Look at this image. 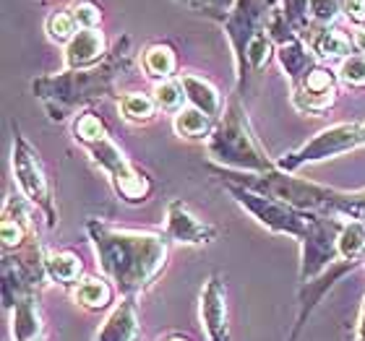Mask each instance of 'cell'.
Returning a JSON list of instances; mask_svg holds the SVG:
<instances>
[{"mask_svg":"<svg viewBox=\"0 0 365 341\" xmlns=\"http://www.w3.org/2000/svg\"><path fill=\"white\" fill-rule=\"evenodd\" d=\"M47 29H50V37L63 42V39H68L73 34V16L68 14H55L47 23Z\"/></svg>","mask_w":365,"mask_h":341,"instance_id":"25","label":"cell"},{"mask_svg":"<svg viewBox=\"0 0 365 341\" xmlns=\"http://www.w3.org/2000/svg\"><path fill=\"white\" fill-rule=\"evenodd\" d=\"M342 8L352 21H363L365 19V0H342Z\"/></svg>","mask_w":365,"mask_h":341,"instance_id":"27","label":"cell"},{"mask_svg":"<svg viewBox=\"0 0 365 341\" xmlns=\"http://www.w3.org/2000/svg\"><path fill=\"white\" fill-rule=\"evenodd\" d=\"M89 235L97 251V266L123 297H133L152 284L168 261V243L160 235L113 229L91 221Z\"/></svg>","mask_w":365,"mask_h":341,"instance_id":"1","label":"cell"},{"mask_svg":"<svg viewBox=\"0 0 365 341\" xmlns=\"http://www.w3.org/2000/svg\"><path fill=\"white\" fill-rule=\"evenodd\" d=\"M165 341H188V339H182V336H168Z\"/></svg>","mask_w":365,"mask_h":341,"instance_id":"31","label":"cell"},{"mask_svg":"<svg viewBox=\"0 0 365 341\" xmlns=\"http://www.w3.org/2000/svg\"><path fill=\"white\" fill-rule=\"evenodd\" d=\"M168 235L178 243L185 245H201L214 240V227L201 221L198 216L188 211V206H182L180 201H173L168 209Z\"/></svg>","mask_w":365,"mask_h":341,"instance_id":"9","label":"cell"},{"mask_svg":"<svg viewBox=\"0 0 365 341\" xmlns=\"http://www.w3.org/2000/svg\"><path fill=\"white\" fill-rule=\"evenodd\" d=\"M73 21L81 23L84 29H91V26L99 21V11L91 6V3H78L76 11H73Z\"/></svg>","mask_w":365,"mask_h":341,"instance_id":"26","label":"cell"},{"mask_svg":"<svg viewBox=\"0 0 365 341\" xmlns=\"http://www.w3.org/2000/svg\"><path fill=\"white\" fill-rule=\"evenodd\" d=\"M45 268L47 276L58 284H76L78 276H81V261H78L73 253H53V256L45 258Z\"/></svg>","mask_w":365,"mask_h":341,"instance_id":"15","label":"cell"},{"mask_svg":"<svg viewBox=\"0 0 365 341\" xmlns=\"http://www.w3.org/2000/svg\"><path fill=\"white\" fill-rule=\"evenodd\" d=\"M26 224L14 216H3V248L11 251V248H21L24 240H26Z\"/></svg>","mask_w":365,"mask_h":341,"instance_id":"23","label":"cell"},{"mask_svg":"<svg viewBox=\"0 0 365 341\" xmlns=\"http://www.w3.org/2000/svg\"><path fill=\"white\" fill-rule=\"evenodd\" d=\"M102 50H105L102 34L94 29H81L78 37H73V42L68 45L66 63H68V68H81V65H89V63L97 61Z\"/></svg>","mask_w":365,"mask_h":341,"instance_id":"12","label":"cell"},{"mask_svg":"<svg viewBox=\"0 0 365 341\" xmlns=\"http://www.w3.org/2000/svg\"><path fill=\"white\" fill-rule=\"evenodd\" d=\"M360 130H363V144H365V122H360Z\"/></svg>","mask_w":365,"mask_h":341,"instance_id":"32","label":"cell"},{"mask_svg":"<svg viewBox=\"0 0 365 341\" xmlns=\"http://www.w3.org/2000/svg\"><path fill=\"white\" fill-rule=\"evenodd\" d=\"M334 76L327 68H311L295 81V105L305 112H321L334 102Z\"/></svg>","mask_w":365,"mask_h":341,"instance_id":"8","label":"cell"},{"mask_svg":"<svg viewBox=\"0 0 365 341\" xmlns=\"http://www.w3.org/2000/svg\"><path fill=\"white\" fill-rule=\"evenodd\" d=\"M182 91H185V97L193 102L196 110H201L204 115L214 117V115L220 112V94L214 89L209 81L204 78H196V76H182Z\"/></svg>","mask_w":365,"mask_h":341,"instance_id":"14","label":"cell"},{"mask_svg":"<svg viewBox=\"0 0 365 341\" xmlns=\"http://www.w3.org/2000/svg\"><path fill=\"white\" fill-rule=\"evenodd\" d=\"M39 334H42V313L37 305V292H31L11 308V336L14 341H37Z\"/></svg>","mask_w":365,"mask_h":341,"instance_id":"11","label":"cell"},{"mask_svg":"<svg viewBox=\"0 0 365 341\" xmlns=\"http://www.w3.org/2000/svg\"><path fill=\"white\" fill-rule=\"evenodd\" d=\"M339 76H342L344 84L365 86V58H350V61H344L342 68H339Z\"/></svg>","mask_w":365,"mask_h":341,"instance_id":"24","label":"cell"},{"mask_svg":"<svg viewBox=\"0 0 365 341\" xmlns=\"http://www.w3.org/2000/svg\"><path fill=\"white\" fill-rule=\"evenodd\" d=\"M355 341H365V303H363V310H360V320H358V334H355Z\"/></svg>","mask_w":365,"mask_h":341,"instance_id":"29","label":"cell"},{"mask_svg":"<svg viewBox=\"0 0 365 341\" xmlns=\"http://www.w3.org/2000/svg\"><path fill=\"white\" fill-rule=\"evenodd\" d=\"M138 331H141V323H138L136 303H133L130 297H125V300L107 315V320L97 331V339L94 341H136Z\"/></svg>","mask_w":365,"mask_h":341,"instance_id":"10","label":"cell"},{"mask_svg":"<svg viewBox=\"0 0 365 341\" xmlns=\"http://www.w3.org/2000/svg\"><path fill=\"white\" fill-rule=\"evenodd\" d=\"M319 53L327 58H342L350 53V39L344 37L342 31H327L319 42Z\"/></svg>","mask_w":365,"mask_h":341,"instance_id":"22","label":"cell"},{"mask_svg":"<svg viewBox=\"0 0 365 341\" xmlns=\"http://www.w3.org/2000/svg\"><path fill=\"white\" fill-rule=\"evenodd\" d=\"M209 152L222 164H230V167L261 172V174L269 172L267 157L259 152L256 141L248 133V122H245L243 112H240V107L235 102L230 105L227 115L222 117V122L217 125L212 138H209Z\"/></svg>","mask_w":365,"mask_h":341,"instance_id":"2","label":"cell"},{"mask_svg":"<svg viewBox=\"0 0 365 341\" xmlns=\"http://www.w3.org/2000/svg\"><path fill=\"white\" fill-rule=\"evenodd\" d=\"M73 300L86 310H105L107 305L113 303V287L105 279L86 276L73 287Z\"/></svg>","mask_w":365,"mask_h":341,"instance_id":"13","label":"cell"},{"mask_svg":"<svg viewBox=\"0 0 365 341\" xmlns=\"http://www.w3.org/2000/svg\"><path fill=\"white\" fill-rule=\"evenodd\" d=\"M91 157L113 174L115 185L128 201H144V196L149 193V182H146L144 174H138L136 169L130 167L128 159L123 157V152L110 141V138H102L97 144L89 146Z\"/></svg>","mask_w":365,"mask_h":341,"instance_id":"6","label":"cell"},{"mask_svg":"<svg viewBox=\"0 0 365 341\" xmlns=\"http://www.w3.org/2000/svg\"><path fill=\"white\" fill-rule=\"evenodd\" d=\"M14 172L16 180L21 185L29 201L47 214V224H55V211H53V198H50V188H47L45 172L39 167V159L34 157L31 146L24 141L21 136L14 141Z\"/></svg>","mask_w":365,"mask_h":341,"instance_id":"5","label":"cell"},{"mask_svg":"<svg viewBox=\"0 0 365 341\" xmlns=\"http://www.w3.org/2000/svg\"><path fill=\"white\" fill-rule=\"evenodd\" d=\"M154 107H157V102L152 97H146V94H128V97L120 99V112L130 122L149 120L154 115Z\"/></svg>","mask_w":365,"mask_h":341,"instance_id":"18","label":"cell"},{"mask_svg":"<svg viewBox=\"0 0 365 341\" xmlns=\"http://www.w3.org/2000/svg\"><path fill=\"white\" fill-rule=\"evenodd\" d=\"M352 45L358 47L360 53H365V29H358V31H355V37H352Z\"/></svg>","mask_w":365,"mask_h":341,"instance_id":"30","label":"cell"},{"mask_svg":"<svg viewBox=\"0 0 365 341\" xmlns=\"http://www.w3.org/2000/svg\"><path fill=\"white\" fill-rule=\"evenodd\" d=\"M182 84H175V81H165V84L157 86L154 91V102L162 107V110H170V112H180L182 107Z\"/></svg>","mask_w":365,"mask_h":341,"instance_id":"20","label":"cell"},{"mask_svg":"<svg viewBox=\"0 0 365 341\" xmlns=\"http://www.w3.org/2000/svg\"><path fill=\"white\" fill-rule=\"evenodd\" d=\"M269 55H272V45H269L267 34H256L251 37V42L245 45V61L251 63V68L261 70L269 63Z\"/></svg>","mask_w":365,"mask_h":341,"instance_id":"21","label":"cell"},{"mask_svg":"<svg viewBox=\"0 0 365 341\" xmlns=\"http://www.w3.org/2000/svg\"><path fill=\"white\" fill-rule=\"evenodd\" d=\"M336 8V0H313V14L319 19H331Z\"/></svg>","mask_w":365,"mask_h":341,"instance_id":"28","label":"cell"},{"mask_svg":"<svg viewBox=\"0 0 365 341\" xmlns=\"http://www.w3.org/2000/svg\"><path fill=\"white\" fill-rule=\"evenodd\" d=\"M73 130H76V138H78V141H84L86 146L97 144V141L107 138L102 120H99L97 115H91V112L81 115V117L76 120V125H73Z\"/></svg>","mask_w":365,"mask_h":341,"instance_id":"19","label":"cell"},{"mask_svg":"<svg viewBox=\"0 0 365 341\" xmlns=\"http://www.w3.org/2000/svg\"><path fill=\"white\" fill-rule=\"evenodd\" d=\"M358 144H363L360 122H342V125H334V128H329V130H321L319 136L313 138V141H308L300 152L289 154L287 159L282 162V169H297L300 164H305V162L329 159V157L350 152V149H355Z\"/></svg>","mask_w":365,"mask_h":341,"instance_id":"4","label":"cell"},{"mask_svg":"<svg viewBox=\"0 0 365 341\" xmlns=\"http://www.w3.org/2000/svg\"><path fill=\"white\" fill-rule=\"evenodd\" d=\"M201 326L206 341H230V318H227V295L220 276H212L201 289Z\"/></svg>","mask_w":365,"mask_h":341,"instance_id":"7","label":"cell"},{"mask_svg":"<svg viewBox=\"0 0 365 341\" xmlns=\"http://www.w3.org/2000/svg\"><path fill=\"white\" fill-rule=\"evenodd\" d=\"M144 68L154 78H168L175 70V55H173L170 47H162V45L149 47L144 55Z\"/></svg>","mask_w":365,"mask_h":341,"instance_id":"16","label":"cell"},{"mask_svg":"<svg viewBox=\"0 0 365 341\" xmlns=\"http://www.w3.org/2000/svg\"><path fill=\"white\" fill-rule=\"evenodd\" d=\"M175 130L180 136L188 138H204L209 133V115H204L201 110L190 107V110H180L175 115Z\"/></svg>","mask_w":365,"mask_h":341,"instance_id":"17","label":"cell"},{"mask_svg":"<svg viewBox=\"0 0 365 341\" xmlns=\"http://www.w3.org/2000/svg\"><path fill=\"white\" fill-rule=\"evenodd\" d=\"M230 190H232V196H235L261 224H267L274 232H284V235H292V237H305V232L311 229L313 219H316V216L303 214L300 209L284 204V201H277V198H269V196L267 198L256 196V193H251L248 188L230 185Z\"/></svg>","mask_w":365,"mask_h":341,"instance_id":"3","label":"cell"}]
</instances>
